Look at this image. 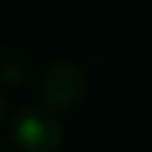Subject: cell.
Returning <instances> with one entry per match:
<instances>
[{"label": "cell", "instance_id": "2", "mask_svg": "<svg viewBox=\"0 0 152 152\" xmlns=\"http://www.w3.org/2000/svg\"><path fill=\"white\" fill-rule=\"evenodd\" d=\"M11 142L21 152H56L64 142V126L43 104H27L11 118Z\"/></svg>", "mask_w": 152, "mask_h": 152}, {"label": "cell", "instance_id": "3", "mask_svg": "<svg viewBox=\"0 0 152 152\" xmlns=\"http://www.w3.org/2000/svg\"><path fill=\"white\" fill-rule=\"evenodd\" d=\"M29 72V61L21 53H3L0 59V88H13L19 86Z\"/></svg>", "mask_w": 152, "mask_h": 152}, {"label": "cell", "instance_id": "4", "mask_svg": "<svg viewBox=\"0 0 152 152\" xmlns=\"http://www.w3.org/2000/svg\"><path fill=\"white\" fill-rule=\"evenodd\" d=\"M5 104H8V102H5V94H3V88H0V120L5 118Z\"/></svg>", "mask_w": 152, "mask_h": 152}, {"label": "cell", "instance_id": "5", "mask_svg": "<svg viewBox=\"0 0 152 152\" xmlns=\"http://www.w3.org/2000/svg\"><path fill=\"white\" fill-rule=\"evenodd\" d=\"M0 152H16V150H13L11 144H0Z\"/></svg>", "mask_w": 152, "mask_h": 152}, {"label": "cell", "instance_id": "1", "mask_svg": "<svg viewBox=\"0 0 152 152\" xmlns=\"http://www.w3.org/2000/svg\"><path fill=\"white\" fill-rule=\"evenodd\" d=\"M37 96L40 104L56 118L77 112L88 96V75L72 59H56L43 69L37 83Z\"/></svg>", "mask_w": 152, "mask_h": 152}, {"label": "cell", "instance_id": "6", "mask_svg": "<svg viewBox=\"0 0 152 152\" xmlns=\"http://www.w3.org/2000/svg\"><path fill=\"white\" fill-rule=\"evenodd\" d=\"M0 59H3V45H0Z\"/></svg>", "mask_w": 152, "mask_h": 152}]
</instances>
